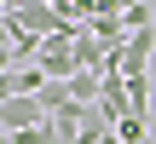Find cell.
Returning <instances> with one entry per match:
<instances>
[{"label":"cell","instance_id":"1","mask_svg":"<svg viewBox=\"0 0 156 144\" xmlns=\"http://www.w3.org/2000/svg\"><path fill=\"white\" fill-rule=\"evenodd\" d=\"M6 23L12 29H29V35H58V29H69V17L58 12V6H46V0H17L12 12H6Z\"/></svg>","mask_w":156,"mask_h":144},{"label":"cell","instance_id":"2","mask_svg":"<svg viewBox=\"0 0 156 144\" xmlns=\"http://www.w3.org/2000/svg\"><path fill=\"white\" fill-rule=\"evenodd\" d=\"M151 52H156V29L127 35V46L110 58V69H104V75H151Z\"/></svg>","mask_w":156,"mask_h":144},{"label":"cell","instance_id":"3","mask_svg":"<svg viewBox=\"0 0 156 144\" xmlns=\"http://www.w3.org/2000/svg\"><path fill=\"white\" fill-rule=\"evenodd\" d=\"M0 127H6V133L46 127V104H41V98H6V104H0Z\"/></svg>","mask_w":156,"mask_h":144},{"label":"cell","instance_id":"4","mask_svg":"<svg viewBox=\"0 0 156 144\" xmlns=\"http://www.w3.org/2000/svg\"><path fill=\"white\" fill-rule=\"evenodd\" d=\"M87 35H93V40H98L110 58L127 46V23H122V17H93V23H87Z\"/></svg>","mask_w":156,"mask_h":144},{"label":"cell","instance_id":"5","mask_svg":"<svg viewBox=\"0 0 156 144\" xmlns=\"http://www.w3.org/2000/svg\"><path fill=\"white\" fill-rule=\"evenodd\" d=\"M110 133H116V121L104 115V104H87L81 110V144H104Z\"/></svg>","mask_w":156,"mask_h":144},{"label":"cell","instance_id":"6","mask_svg":"<svg viewBox=\"0 0 156 144\" xmlns=\"http://www.w3.org/2000/svg\"><path fill=\"white\" fill-rule=\"evenodd\" d=\"M75 63H81V69H98V75H104V69H110V52H104V46H98L93 35H75Z\"/></svg>","mask_w":156,"mask_h":144},{"label":"cell","instance_id":"7","mask_svg":"<svg viewBox=\"0 0 156 144\" xmlns=\"http://www.w3.org/2000/svg\"><path fill=\"white\" fill-rule=\"evenodd\" d=\"M69 92H75V104H98L104 75H98V69H75V75H69Z\"/></svg>","mask_w":156,"mask_h":144},{"label":"cell","instance_id":"8","mask_svg":"<svg viewBox=\"0 0 156 144\" xmlns=\"http://www.w3.org/2000/svg\"><path fill=\"white\" fill-rule=\"evenodd\" d=\"M116 144H156V139H151V115H127V121H116Z\"/></svg>","mask_w":156,"mask_h":144},{"label":"cell","instance_id":"9","mask_svg":"<svg viewBox=\"0 0 156 144\" xmlns=\"http://www.w3.org/2000/svg\"><path fill=\"white\" fill-rule=\"evenodd\" d=\"M122 23H127V35H145V29H156V12H151V0H133V6L122 12Z\"/></svg>","mask_w":156,"mask_h":144},{"label":"cell","instance_id":"10","mask_svg":"<svg viewBox=\"0 0 156 144\" xmlns=\"http://www.w3.org/2000/svg\"><path fill=\"white\" fill-rule=\"evenodd\" d=\"M127 104L133 115H151V75H127Z\"/></svg>","mask_w":156,"mask_h":144},{"label":"cell","instance_id":"11","mask_svg":"<svg viewBox=\"0 0 156 144\" xmlns=\"http://www.w3.org/2000/svg\"><path fill=\"white\" fill-rule=\"evenodd\" d=\"M41 104H46V115H58L64 104H75V92H69V81H46V87H41Z\"/></svg>","mask_w":156,"mask_h":144},{"label":"cell","instance_id":"12","mask_svg":"<svg viewBox=\"0 0 156 144\" xmlns=\"http://www.w3.org/2000/svg\"><path fill=\"white\" fill-rule=\"evenodd\" d=\"M12 46H17V58H41V35H29V29H12Z\"/></svg>","mask_w":156,"mask_h":144},{"label":"cell","instance_id":"13","mask_svg":"<svg viewBox=\"0 0 156 144\" xmlns=\"http://www.w3.org/2000/svg\"><path fill=\"white\" fill-rule=\"evenodd\" d=\"M12 63H17V46H12V29L0 23V75H12Z\"/></svg>","mask_w":156,"mask_h":144},{"label":"cell","instance_id":"14","mask_svg":"<svg viewBox=\"0 0 156 144\" xmlns=\"http://www.w3.org/2000/svg\"><path fill=\"white\" fill-rule=\"evenodd\" d=\"M151 139H156V115H151Z\"/></svg>","mask_w":156,"mask_h":144},{"label":"cell","instance_id":"15","mask_svg":"<svg viewBox=\"0 0 156 144\" xmlns=\"http://www.w3.org/2000/svg\"><path fill=\"white\" fill-rule=\"evenodd\" d=\"M46 6H64V0H46Z\"/></svg>","mask_w":156,"mask_h":144},{"label":"cell","instance_id":"16","mask_svg":"<svg viewBox=\"0 0 156 144\" xmlns=\"http://www.w3.org/2000/svg\"><path fill=\"white\" fill-rule=\"evenodd\" d=\"M104 144H116V133H110V139H104Z\"/></svg>","mask_w":156,"mask_h":144}]
</instances>
